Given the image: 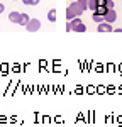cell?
<instances>
[{
	"label": "cell",
	"instance_id": "obj_1",
	"mask_svg": "<svg viewBox=\"0 0 122 127\" xmlns=\"http://www.w3.org/2000/svg\"><path fill=\"white\" fill-rule=\"evenodd\" d=\"M83 12H85V10L81 9L80 5H78V2L75 0V2H71V3H70V7L66 9V19L71 20V19H75V17H80Z\"/></svg>",
	"mask_w": 122,
	"mask_h": 127
},
{
	"label": "cell",
	"instance_id": "obj_2",
	"mask_svg": "<svg viewBox=\"0 0 122 127\" xmlns=\"http://www.w3.org/2000/svg\"><path fill=\"white\" fill-rule=\"evenodd\" d=\"M26 29L29 31V32H36V31H39L41 29V20L30 19L29 22H27V26H26Z\"/></svg>",
	"mask_w": 122,
	"mask_h": 127
},
{
	"label": "cell",
	"instance_id": "obj_3",
	"mask_svg": "<svg viewBox=\"0 0 122 127\" xmlns=\"http://www.w3.org/2000/svg\"><path fill=\"white\" fill-rule=\"evenodd\" d=\"M115 19H117V12H115V9H109V10H107V14L103 15V20L109 22V24L115 22Z\"/></svg>",
	"mask_w": 122,
	"mask_h": 127
},
{
	"label": "cell",
	"instance_id": "obj_4",
	"mask_svg": "<svg viewBox=\"0 0 122 127\" xmlns=\"http://www.w3.org/2000/svg\"><path fill=\"white\" fill-rule=\"evenodd\" d=\"M97 31H98V32H112L114 29H112V24H109V22H105V20H103V22L98 24Z\"/></svg>",
	"mask_w": 122,
	"mask_h": 127
},
{
	"label": "cell",
	"instance_id": "obj_5",
	"mask_svg": "<svg viewBox=\"0 0 122 127\" xmlns=\"http://www.w3.org/2000/svg\"><path fill=\"white\" fill-rule=\"evenodd\" d=\"M19 19H20V14H19V12H10V14H9V20H10V22L19 24Z\"/></svg>",
	"mask_w": 122,
	"mask_h": 127
},
{
	"label": "cell",
	"instance_id": "obj_6",
	"mask_svg": "<svg viewBox=\"0 0 122 127\" xmlns=\"http://www.w3.org/2000/svg\"><path fill=\"white\" fill-rule=\"evenodd\" d=\"M30 20V17L27 14H20V19H19V24L20 26H27V22Z\"/></svg>",
	"mask_w": 122,
	"mask_h": 127
},
{
	"label": "cell",
	"instance_id": "obj_7",
	"mask_svg": "<svg viewBox=\"0 0 122 127\" xmlns=\"http://www.w3.org/2000/svg\"><path fill=\"white\" fill-rule=\"evenodd\" d=\"M92 19L95 20L97 24H100V22H103V15H102V14H98V12H93V15H92Z\"/></svg>",
	"mask_w": 122,
	"mask_h": 127
},
{
	"label": "cell",
	"instance_id": "obj_8",
	"mask_svg": "<svg viewBox=\"0 0 122 127\" xmlns=\"http://www.w3.org/2000/svg\"><path fill=\"white\" fill-rule=\"evenodd\" d=\"M107 7H105V5H103V3H100V2H98V7H97V10H95V12H98V14H102V15H105V14H107Z\"/></svg>",
	"mask_w": 122,
	"mask_h": 127
},
{
	"label": "cell",
	"instance_id": "obj_9",
	"mask_svg": "<svg viewBox=\"0 0 122 127\" xmlns=\"http://www.w3.org/2000/svg\"><path fill=\"white\" fill-rule=\"evenodd\" d=\"M75 32H85V31H87V26H85V24H83V22H80V24H76V26H75Z\"/></svg>",
	"mask_w": 122,
	"mask_h": 127
},
{
	"label": "cell",
	"instance_id": "obj_10",
	"mask_svg": "<svg viewBox=\"0 0 122 127\" xmlns=\"http://www.w3.org/2000/svg\"><path fill=\"white\" fill-rule=\"evenodd\" d=\"M97 7H98V0H88V9L90 10H97Z\"/></svg>",
	"mask_w": 122,
	"mask_h": 127
},
{
	"label": "cell",
	"instance_id": "obj_11",
	"mask_svg": "<svg viewBox=\"0 0 122 127\" xmlns=\"http://www.w3.org/2000/svg\"><path fill=\"white\" fill-rule=\"evenodd\" d=\"M48 19H49V22H56V10L54 9H51L48 12Z\"/></svg>",
	"mask_w": 122,
	"mask_h": 127
},
{
	"label": "cell",
	"instance_id": "obj_12",
	"mask_svg": "<svg viewBox=\"0 0 122 127\" xmlns=\"http://www.w3.org/2000/svg\"><path fill=\"white\" fill-rule=\"evenodd\" d=\"M76 2H78V5H80L83 10L88 9V0H76Z\"/></svg>",
	"mask_w": 122,
	"mask_h": 127
},
{
	"label": "cell",
	"instance_id": "obj_13",
	"mask_svg": "<svg viewBox=\"0 0 122 127\" xmlns=\"http://www.w3.org/2000/svg\"><path fill=\"white\" fill-rule=\"evenodd\" d=\"M22 3H26V5H37L39 0H22Z\"/></svg>",
	"mask_w": 122,
	"mask_h": 127
},
{
	"label": "cell",
	"instance_id": "obj_14",
	"mask_svg": "<svg viewBox=\"0 0 122 127\" xmlns=\"http://www.w3.org/2000/svg\"><path fill=\"white\" fill-rule=\"evenodd\" d=\"M3 12V3H0V14Z\"/></svg>",
	"mask_w": 122,
	"mask_h": 127
},
{
	"label": "cell",
	"instance_id": "obj_15",
	"mask_svg": "<svg viewBox=\"0 0 122 127\" xmlns=\"http://www.w3.org/2000/svg\"><path fill=\"white\" fill-rule=\"evenodd\" d=\"M70 2H75V0H70Z\"/></svg>",
	"mask_w": 122,
	"mask_h": 127
},
{
	"label": "cell",
	"instance_id": "obj_16",
	"mask_svg": "<svg viewBox=\"0 0 122 127\" xmlns=\"http://www.w3.org/2000/svg\"><path fill=\"white\" fill-rule=\"evenodd\" d=\"M14 2H15V0H14Z\"/></svg>",
	"mask_w": 122,
	"mask_h": 127
}]
</instances>
